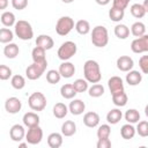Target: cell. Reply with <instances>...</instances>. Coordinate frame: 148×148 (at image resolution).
I'll list each match as a JSON object with an SVG mask.
<instances>
[{
  "instance_id": "obj_1",
  "label": "cell",
  "mask_w": 148,
  "mask_h": 148,
  "mask_svg": "<svg viewBox=\"0 0 148 148\" xmlns=\"http://www.w3.org/2000/svg\"><path fill=\"white\" fill-rule=\"evenodd\" d=\"M83 75L84 80H87L89 83H98L102 79L98 62L92 59L87 60L83 65Z\"/></svg>"
},
{
  "instance_id": "obj_2",
  "label": "cell",
  "mask_w": 148,
  "mask_h": 148,
  "mask_svg": "<svg viewBox=\"0 0 148 148\" xmlns=\"http://www.w3.org/2000/svg\"><path fill=\"white\" fill-rule=\"evenodd\" d=\"M91 43L96 47H104L109 43V32L104 25H96L91 31Z\"/></svg>"
},
{
  "instance_id": "obj_3",
  "label": "cell",
  "mask_w": 148,
  "mask_h": 148,
  "mask_svg": "<svg viewBox=\"0 0 148 148\" xmlns=\"http://www.w3.org/2000/svg\"><path fill=\"white\" fill-rule=\"evenodd\" d=\"M14 31L15 35L22 40H30L34 37V30L31 24L24 20H18L17 22H15Z\"/></svg>"
},
{
  "instance_id": "obj_4",
  "label": "cell",
  "mask_w": 148,
  "mask_h": 148,
  "mask_svg": "<svg viewBox=\"0 0 148 148\" xmlns=\"http://www.w3.org/2000/svg\"><path fill=\"white\" fill-rule=\"evenodd\" d=\"M76 51H77L76 44H75L74 42H72V40H67V42H65V43H62V44L60 45V47L58 49L57 54H58V58H59L60 60L67 61V60H69L72 57L75 56Z\"/></svg>"
},
{
  "instance_id": "obj_5",
  "label": "cell",
  "mask_w": 148,
  "mask_h": 148,
  "mask_svg": "<svg viewBox=\"0 0 148 148\" xmlns=\"http://www.w3.org/2000/svg\"><path fill=\"white\" fill-rule=\"evenodd\" d=\"M74 20L69 16H61L56 23V32L59 36L68 35L74 28Z\"/></svg>"
},
{
  "instance_id": "obj_6",
  "label": "cell",
  "mask_w": 148,
  "mask_h": 148,
  "mask_svg": "<svg viewBox=\"0 0 148 148\" xmlns=\"http://www.w3.org/2000/svg\"><path fill=\"white\" fill-rule=\"evenodd\" d=\"M28 104L29 108L34 111H43L46 106V97L43 92H32L28 98Z\"/></svg>"
},
{
  "instance_id": "obj_7",
  "label": "cell",
  "mask_w": 148,
  "mask_h": 148,
  "mask_svg": "<svg viewBox=\"0 0 148 148\" xmlns=\"http://www.w3.org/2000/svg\"><path fill=\"white\" fill-rule=\"evenodd\" d=\"M43 139V131L39 125L29 127L28 132L25 133V140L30 145H38Z\"/></svg>"
},
{
  "instance_id": "obj_8",
  "label": "cell",
  "mask_w": 148,
  "mask_h": 148,
  "mask_svg": "<svg viewBox=\"0 0 148 148\" xmlns=\"http://www.w3.org/2000/svg\"><path fill=\"white\" fill-rule=\"evenodd\" d=\"M131 50L134 53H145L148 51V36L143 35L141 37H136L131 43Z\"/></svg>"
},
{
  "instance_id": "obj_9",
  "label": "cell",
  "mask_w": 148,
  "mask_h": 148,
  "mask_svg": "<svg viewBox=\"0 0 148 148\" xmlns=\"http://www.w3.org/2000/svg\"><path fill=\"white\" fill-rule=\"evenodd\" d=\"M45 69H46L45 66H42V65H38V64L32 62L30 66L27 67L25 75H27V77L29 80H37V79H39L43 75V73L45 72Z\"/></svg>"
},
{
  "instance_id": "obj_10",
  "label": "cell",
  "mask_w": 148,
  "mask_h": 148,
  "mask_svg": "<svg viewBox=\"0 0 148 148\" xmlns=\"http://www.w3.org/2000/svg\"><path fill=\"white\" fill-rule=\"evenodd\" d=\"M5 109L8 113L15 114L22 109V102L17 97H9L5 102Z\"/></svg>"
},
{
  "instance_id": "obj_11",
  "label": "cell",
  "mask_w": 148,
  "mask_h": 148,
  "mask_svg": "<svg viewBox=\"0 0 148 148\" xmlns=\"http://www.w3.org/2000/svg\"><path fill=\"white\" fill-rule=\"evenodd\" d=\"M31 57H32V60L35 64H38V65H42L45 67L47 66V60L45 57V50L44 49L36 46L31 52Z\"/></svg>"
},
{
  "instance_id": "obj_12",
  "label": "cell",
  "mask_w": 148,
  "mask_h": 148,
  "mask_svg": "<svg viewBox=\"0 0 148 148\" xmlns=\"http://www.w3.org/2000/svg\"><path fill=\"white\" fill-rule=\"evenodd\" d=\"M133 66H134V61L128 56H120L117 59V68L121 72H128L133 68Z\"/></svg>"
},
{
  "instance_id": "obj_13",
  "label": "cell",
  "mask_w": 148,
  "mask_h": 148,
  "mask_svg": "<svg viewBox=\"0 0 148 148\" xmlns=\"http://www.w3.org/2000/svg\"><path fill=\"white\" fill-rule=\"evenodd\" d=\"M9 136L13 141L15 142H20L21 140H23V138L25 136V131L24 127L20 124H15L10 127L9 130Z\"/></svg>"
},
{
  "instance_id": "obj_14",
  "label": "cell",
  "mask_w": 148,
  "mask_h": 148,
  "mask_svg": "<svg viewBox=\"0 0 148 148\" xmlns=\"http://www.w3.org/2000/svg\"><path fill=\"white\" fill-rule=\"evenodd\" d=\"M84 109H86L84 102H83L82 99H79V98L73 99V101L69 103V105H68V111H69L72 114H74V116H80V114H82L83 111H84Z\"/></svg>"
},
{
  "instance_id": "obj_15",
  "label": "cell",
  "mask_w": 148,
  "mask_h": 148,
  "mask_svg": "<svg viewBox=\"0 0 148 148\" xmlns=\"http://www.w3.org/2000/svg\"><path fill=\"white\" fill-rule=\"evenodd\" d=\"M59 74L62 76V77H66V79H69L74 75L75 73V66L69 62V61H64L62 64H60L59 66V69H58Z\"/></svg>"
},
{
  "instance_id": "obj_16",
  "label": "cell",
  "mask_w": 148,
  "mask_h": 148,
  "mask_svg": "<svg viewBox=\"0 0 148 148\" xmlns=\"http://www.w3.org/2000/svg\"><path fill=\"white\" fill-rule=\"evenodd\" d=\"M108 86H109V89H110L111 95L114 94V92H118V91H123L124 90V82H123L121 77H119V76H112V77H110L109 81H108Z\"/></svg>"
},
{
  "instance_id": "obj_17",
  "label": "cell",
  "mask_w": 148,
  "mask_h": 148,
  "mask_svg": "<svg viewBox=\"0 0 148 148\" xmlns=\"http://www.w3.org/2000/svg\"><path fill=\"white\" fill-rule=\"evenodd\" d=\"M54 45V42L52 39V37H50L49 35H39L36 38V46H39L42 49L46 50H51Z\"/></svg>"
},
{
  "instance_id": "obj_18",
  "label": "cell",
  "mask_w": 148,
  "mask_h": 148,
  "mask_svg": "<svg viewBox=\"0 0 148 148\" xmlns=\"http://www.w3.org/2000/svg\"><path fill=\"white\" fill-rule=\"evenodd\" d=\"M83 124L87 126V127H96L98 124H99V116L98 113L94 112V111H90V112H87L84 116H83Z\"/></svg>"
},
{
  "instance_id": "obj_19",
  "label": "cell",
  "mask_w": 148,
  "mask_h": 148,
  "mask_svg": "<svg viewBox=\"0 0 148 148\" xmlns=\"http://www.w3.org/2000/svg\"><path fill=\"white\" fill-rule=\"evenodd\" d=\"M142 81V74L139 71H128L126 74V82L130 86H138Z\"/></svg>"
},
{
  "instance_id": "obj_20",
  "label": "cell",
  "mask_w": 148,
  "mask_h": 148,
  "mask_svg": "<svg viewBox=\"0 0 148 148\" xmlns=\"http://www.w3.org/2000/svg\"><path fill=\"white\" fill-rule=\"evenodd\" d=\"M23 124L29 128L31 126H36V125H39V116L35 112H27L24 113L23 118Z\"/></svg>"
},
{
  "instance_id": "obj_21",
  "label": "cell",
  "mask_w": 148,
  "mask_h": 148,
  "mask_svg": "<svg viewBox=\"0 0 148 148\" xmlns=\"http://www.w3.org/2000/svg\"><path fill=\"white\" fill-rule=\"evenodd\" d=\"M20 53V49L15 43H8L6 44V46L3 47V54L6 58L8 59H14L18 56Z\"/></svg>"
},
{
  "instance_id": "obj_22",
  "label": "cell",
  "mask_w": 148,
  "mask_h": 148,
  "mask_svg": "<svg viewBox=\"0 0 148 148\" xmlns=\"http://www.w3.org/2000/svg\"><path fill=\"white\" fill-rule=\"evenodd\" d=\"M76 94H77V92H76V90L74 89V87H73L72 83H66V84L61 86V88H60V95H61L65 99H72V98L75 97Z\"/></svg>"
},
{
  "instance_id": "obj_23",
  "label": "cell",
  "mask_w": 148,
  "mask_h": 148,
  "mask_svg": "<svg viewBox=\"0 0 148 148\" xmlns=\"http://www.w3.org/2000/svg\"><path fill=\"white\" fill-rule=\"evenodd\" d=\"M76 132V125L73 120H66L61 125V134L64 136H72Z\"/></svg>"
},
{
  "instance_id": "obj_24",
  "label": "cell",
  "mask_w": 148,
  "mask_h": 148,
  "mask_svg": "<svg viewBox=\"0 0 148 148\" xmlns=\"http://www.w3.org/2000/svg\"><path fill=\"white\" fill-rule=\"evenodd\" d=\"M127 101H128V97L127 95L125 94V91H118V92H114L112 94V102L116 106H125L127 104Z\"/></svg>"
},
{
  "instance_id": "obj_25",
  "label": "cell",
  "mask_w": 148,
  "mask_h": 148,
  "mask_svg": "<svg viewBox=\"0 0 148 148\" xmlns=\"http://www.w3.org/2000/svg\"><path fill=\"white\" fill-rule=\"evenodd\" d=\"M121 117H123V113L119 109H112L106 114V121L111 125H116L121 120Z\"/></svg>"
},
{
  "instance_id": "obj_26",
  "label": "cell",
  "mask_w": 148,
  "mask_h": 148,
  "mask_svg": "<svg viewBox=\"0 0 148 148\" xmlns=\"http://www.w3.org/2000/svg\"><path fill=\"white\" fill-rule=\"evenodd\" d=\"M47 145L51 148H59L62 145V134L60 133H51L47 136Z\"/></svg>"
},
{
  "instance_id": "obj_27",
  "label": "cell",
  "mask_w": 148,
  "mask_h": 148,
  "mask_svg": "<svg viewBox=\"0 0 148 148\" xmlns=\"http://www.w3.org/2000/svg\"><path fill=\"white\" fill-rule=\"evenodd\" d=\"M68 113V108L66 104L59 102L53 106V116L58 119H62L66 117V114Z\"/></svg>"
},
{
  "instance_id": "obj_28",
  "label": "cell",
  "mask_w": 148,
  "mask_h": 148,
  "mask_svg": "<svg viewBox=\"0 0 148 148\" xmlns=\"http://www.w3.org/2000/svg\"><path fill=\"white\" fill-rule=\"evenodd\" d=\"M120 135L123 139L125 140H130V139H133V136L135 135V128L132 124H125L121 126L120 128Z\"/></svg>"
},
{
  "instance_id": "obj_29",
  "label": "cell",
  "mask_w": 148,
  "mask_h": 148,
  "mask_svg": "<svg viewBox=\"0 0 148 148\" xmlns=\"http://www.w3.org/2000/svg\"><path fill=\"white\" fill-rule=\"evenodd\" d=\"M130 9H131V14L135 18H142L147 13V9L141 3H133Z\"/></svg>"
},
{
  "instance_id": "obj_30",
  "label": "cell",
  "mask_w": 148,
  "mask_h": 148,
  "mask_svg": "<svg viewBox=\"0 0 148 148\" xmlns=\"http://www.w3.org/2000/svg\"><path fill=\"white\" fill-rule=\"evenodd\" d=\"M131 32L134 37H141V36L146 35V25L140 21L134 22L131 27Z\"/></svg>"
},
{
  "instance_id": "obj_31",
  "label": "cell",
  "mask_w": 148,
  "mask_h": 148,
  "mask_svg": "<svg viewBox=\"0 0 148 148\" xmlns=\"http://www.w3.org/2000/svg\"><path fill=\"white\" fill-rule=\"evenodd\" d=\"M114 35L119 39H126L130 36V28L125 24H117L114 27Z\"/></svg>"
},
{
  "instance_id": "obj_32",
  "label": "cell",
  "mask_w": 148,
  "mask_h": 148,
  "mask_svg": "<svg viewBox=\"0 0 148 148\" xmlns=\"http://www.w3.org/2000/svg\"><path fill=\"white\" fill-rule=\"evenodd\" d=\"M74 27H75V30L77 31V34H80V35H87L90 31V24L87 20H79Z\"/></svg>"
},
{
  "instance_id": "obj_33",
  "label": "cell",
  "mask_w": 148,
  "mask_h": 148,
  "mask_svg": "<svg viewBox=\"0 0 148 148\" xmlns=\"http://www.w3.org/2000/svg\"><path fill=\"white\" fill-rule=\"evenodd\" d=\"M1 23L5 25V27H7V28H9V27H13L14 24H15V15L12 13V12H3L2 14H1Z\"/></svg>"
},
{
  "instance_id": "obj_34",
  "label": "cell",
  "mask_w": 148,
  "mask_h": 148,
  "mask_svg": "<svg viewBox=\"0 0 148 148\" xmlns=\"http://www.w3.org/2000/svg\"><path fill=\"white\" fill-rule=\"evenodd\" d=\"M125 120L130 124H135L140 120V113L136 109H128L125 112Z\"/></svg>"
},
{
  "instance_id": "obj_35",
  "label": "cell",
  "mask_w": 148,
  "mask_h": 148,
  "mask_svg": "<svg viewBox=\"0 0 148 148\" xmlns=\"http://www.w3.org/2000/svg\"><path fill=\"white\" fill-rule=\"evenodd\" d=\"M124 15H125V10H123V9L111 7V9L109 10V17L113 22H120L124 18Z\"/></svg>"
},
{
  "instance_id": "obj_36",
  "label": "cell",
  "mask_w": 148,
  "mask_h": 148,
  "mask_svg": "<svg viewBox=\"0 0 148 148\" xmlns=\"http://www.w3.org/2000/svg\"><path fill=\"white\" fill-rule=\"evenodd\" d=\"M13 38H14V34L10 29H8V28H1L0 29V43L8 44L13 40Z\"/></svg>"
},
{
  "instance_id": "obj_37",
  "label": "cell",
  "mask_w": 148,
  "mask_h": 148,
  "mask_svg": "<svg viewBox=\"0 0 148 148\" xmlns=\"http://www.w3.org/2000/svg\"><path fill=\"white\" fill-rule=\"evenodd\" d=\"M10 84H12V87H13L14 89L21 90V89H23V88H24V86H25V80H24V77H23L22 75L16 74V75L12 76Z\"/></svg>"
},
{
  "instance_id": "obj_38",
  "label": "cell",
  "mask_w": 148,
  "mask_h": 148,
  "mask_svg": "<svg viewBox=\"0 0 148 148\" xmlns=\"http://www.w3.org/2000/svg\"><path fill=\"white\" fill-rule=\"evenodd\" d=\"M90 97H101L104 94V87L99 83H94L90 88H88Z\"/></svg>"
},
{
  "instance_id": "obj_39",
  "label": "cell",
  "mask_w": 148,
  "mask_h": 148,
  "mask_svg": "<svg viewBox=\"0 0 148 148\" xmlns=\"http://www.w3.org/2000/svg\"><path fill=\"white\" fill-rule=\"evenodd\" d=\"M60 79H61V75H60L59 72L56 71V69H50V71L46 73V81H47L49 83H51V84L58 83V82L60 81Z\"/></svg>"
},
{
  "instance_id": "obj_40",
  "label": "cell",
  "mask_w": 148,
  "mask_h": 148,
  "mask_svg": "<svg viewBox=\"0 0 148 148\" xmlns=\"http://www.w3.org/2000/svg\"><path fill=\"white\" fill-rule=\"evenodd\" d=\"M74 89L76 90V92H84L86 90H88V81L83 80V79H76L73 83Z\"/></svg>"
},
{
  "instance_id": "obj_41",
  "label": "cell",
  "mask_w": 148,
  "mask_h": 148,
  "mask_svg": "<svg viewBox=\"0 0 148 148\" xmlns=\"http://www.w3.org/2000/svg\"><path fill=\"white\" fill-rule=\"evenodd\" d=\"M138 123L139 124L135 128V132L142 138L148 136V121L147 120H141V121H138Z\"/></svg>"
},
{
  "instance_id": "obj_42",
  "label": "cell",
  "mask_w": 148,
  "mask_h": 148,
  "mask_svg": "<svg viewBox=\"0 0 148 148\" xmlns=\"http://www.w3.org/2000/svg\"><path fill=\"white\" fill-rule=\"evenodd\" d=\"M110 133H111V127L110 125L108 124H103L98 127L97 130V138L98 139H105V138H109L110 136Z\"/></svg>"
},
{
  "instance_id": "obj_43",
  "label": "cell",
  "mask_w": 148,
  "mask_h": 148,
  "mask_svg": "<svg viewBox=\"0 0 148 148\" xmlns=\"http://www.w3.org/2000/svg\"><path fill=\"white\" fill-rule=\"evenodd\" d=\"M12 76V69L6 65H0V80L6 81Z\"/></svg>"
},
{
  "instance_id": "obj_44",
  "label": "cell",
  "mask_w": 148,
  "mask_h": 148,
  "mask_svg": "<svg viewBox=\"0 0 148 148\" xmlns=\"http://www.w3.org/2000/svg\"><path fill=\"white\" fill-rule=\"evenodd\" d=\"M139 67L143 74L148 73V56H142L139 59Z\"/></svg>"
},
{
  "instance_id": "obj_45",
  "label": "cell",
  "mask_w": 148,
  "mask_h": 148,
  "mask_svg": "<svg viewBox=\"0 0 148 148\" xmlns=\"http://www.w3.org/2000/svg\"><path fill=\"white\" fill-rule=\"evenodd\" d=\"M12 6L14 9L22 10L28 6V0H12Z\"/></svg>"
},
{
  "instance_id": "obj_46",
  "label": "cell",
  "mask_w": 148,
  "mask_h": 148,
  "mask_svg": "<svg viewBox=\"0 0 148 148\" xmlns=\"http://www.w3.org/2000/svg\"><path fill=\"white\" fill-rule=\"evenodd\" d=\"M130 1H131V0H113V2H112V7L125 10V8L128 6Z\"/></svg>"
},
{
  "instance_id": "obj_47",
  "label": "cell",
  "mask_w": 148,
  "mask_h": 148,
  "mask_svg": "<svg viewBox=\"0 0 148 148\" xmlns=\"http://www.w3.org/2000/svg\"><path fill=\"white\" fill-rule=\"evenodd\" d=\"M97 148H110L111 147V141L109 138H105V139H98L97 141Z\"/></svg>"
},
{
  "instance_id": "obj_48",
  "label": "cell",
  "mask_w": 148,
  "mask_h": 148,
  "mask_svg": "<svg viewBox=\"0 0 148 148\" xmlns=\"http://www.w3.org/2000/svg\"><path fill=\"white\" fill-rule=\"evenodd\" d=\"M8 6V0H0V10L6 9Z\"/></svg>"
},
{
  "instance_id": "obj_49",
  "label": "cell",
  "mask_w": 148,
  "mask_h": 148,
  "mask_svg": "<svg viewBox=\"0 0 148 148\" xmlns=\"http://www.w3.org/2000/svg\"><path fill=\"white\" fill-rule=\"evenodd\" d=\"M95 1H96L98 5H101V6H105V5H108L111 0H95Z\"/></svg>"
},
{
  "instance_id": "obj_50",
  "label": "cell",
  "mask_w": 148,
  "mask_h": 148,
  "mask_svg": "<svg viewBox=\"0 0 148 148\" xmlns=\"http://www.w3.org/2000/svg\"><path fill=\"white\" fill-rule=\"evenodd\" d=\"M143 7L147 9V12H148V0H145V2H143Z\"/></svg>"
},
{
  "instance_id": "obj_51",
  "label": "cell",
  "mask_w": 148,
  "mask_h": 148,
  "mask_svg": "<svg viewBox=\"0 0 148 148\" xmlns=\"http://www.w3.org/2000/svg\"><path fill=\"white\" fill-rule=\"evenodd\" d=\"M62 2H65V3H72L74 0H61Z\"/></svg>"
},
{
  "instance_id": "obj_52",
  "label": "cell",
  "mask_w": 148,
  "mask_h": 148,
  "mask_svg": "<svg viewBox=\"0 0 148 148\" xmlns=\"http://www.w3.org/2000/svg\"><path fill=\"white\" fill-rule=\"evenodd\" d=\"M18 146H20V147H22V148H24V147H27V143H20Z\"/></svg>"
}]
</instances>
